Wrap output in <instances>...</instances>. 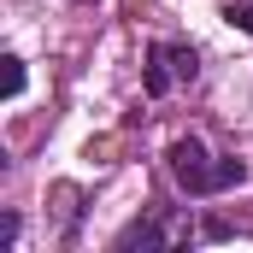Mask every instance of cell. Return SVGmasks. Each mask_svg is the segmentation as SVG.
I'll list each match as a JSON object with an SVG mask.
<instances>
[{
  "label": "cell",
  "instance_id": "7a4b0ae2",
  "mask_svg": "<svg viewBox=\"0 0 253 253\" xmlns=\"http://www.w3.org/2000/svg\"><path fill=\"white\" fill-rule=\"evenodd\" d=\"M200 77V53H194L189 42H153L147 47V71H141V88L159 100V94H171V88H183Z\"/></svg>",
  "mask_w": 253,
  "mask_h": 253
},
{
  "label": "cell",
  "instance_id": "3957f363",
  "mask_svg": "<svg viewBox=\"0 0 253 253\" xmlns=\"http://www.w3.org/2000/svg\"><path fill=\"white\" fill-rule=\"evenodd\" d=\"M189 236H194L189 218H135L112 248L118 253H129V248H171V242H189Z\"/></svg>",
  "mask_w": 253,
  "mask_h": 253
},
{
  "label": "cell",
  "instance_id": "8992f818",
  "mask_svg": "<svg viewBox=\"0 0 253 253\" xmlns=\"http://www.w3.org/2000/svg\"><path fill=\"white\" fill-rule=\"evenodd\" d=\"M12 242H18V218L6 212V218H0V253H12Z\"/></svg>",
  "mask_w": 253,
  "mask_h": 253
},
{
  "label": "cell",
  "instance_id": "6da1fadb",
  "mask_svg": "<svg viewBox=\"0 0 253 253\" xmlns=\"http://www.w3.org/2000/svg\"><path fill=\"white\" fill-rule=\"evenodd\" d=\"M165 165H171V177H177L183 194H218V189H242L248 183V165L242 159H212L194 135H183V141L165 147Z\"/></svg>",
  "mask_w": 253,
  "mask_h": 253
},
{
  "label": "cell",
  "instance_id": "277c9868",
  "mask_svg": "<svg viewBox=\"0 0 253 253\" xmlns=\"http://www.w3.org/2000/svg\"><path fill=\"white\" fill-rule=\"evenodd\" d=\"M6 94H24V59H6Z\"/></svg>",
  "mask_w": 253,
  "mask_h": 253
},
{
  "label": "cell",
  "instance_id": "5b68a950",
  "mask_svg": "<svg viewBox=\"0 0 253 253\" xmlns=\"http://www.w3.org/2000/svg\"><path fill=\"white\" fill-rule=\"evenodd\" d=\"M224 18H230V24H236V30H248V36H253V0H248V6H230V12H224Z\"/></svg>",
  "mask_w": 253,
  "mask_h": 253
}]
</instances>
